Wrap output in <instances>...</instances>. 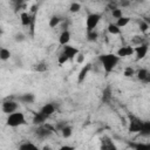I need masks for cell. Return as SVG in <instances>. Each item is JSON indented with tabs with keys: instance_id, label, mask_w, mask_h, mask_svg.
<instances>
[{
	"instance_id": "6da1fadb",
	"label": "cell",
	"mask_w": 150,
	"mask_h": 150,
	"mask_svg": "<svg viewBox=\"0 0 150 150\" xmlns=\"http://www.w3.org/2000/svg\"><path fill=\"white\" fill-rule=\"evenodd\" d=\"M120 60H121V57L114 53H105V54L98 55V61L101 62V64L107 74H109L114 70V68L118 64Z\"/></svg>"
},
{
	"instance_id": "7a4b0ae2",
	"label": "cell",
	"mask_w": 150,
	"mask_h": 150,
	"mask_svg": "<svg viewBox=\"0 0 150 150\" xmlns=\"http://www.w3.org/2000/svg\"><path fill=\"white\" fill-rule=\"evenodd\" d=\"M6 123H7L8 127L16 128V127H20V125H25L27 122H26L25 114L16 110V111H14V112H12V114H9V115L7 116Z\"/></svg>"
},
{
	"instance_id": "3957f363",
	"label": "cell",
	"mask_w": 150,
	"mask_h": 150,
	"mask_svg": "<svg viewBox=\"0 0 150 150\" xmlns=\"http://www.w3.org/2000/svg\"><path fill=\"white\" fill-rule=\"evenodd\" d=\"M102 19V14L101 13H90L87 19H86V27H87V32L89 30H94L97 25L100 23Z\"/></svg>"
},
{
	"instance_id": "277c9868",
	"label": "cell",
	"mask_w": 150,
	"mask_h": 150,
	"mask_svg": "<svg viewBox=\"0 0 150 150\" xmlns=\"http://www.w3.org/2000/svg\"><path fill=\"white\" fill-rule=\"evenodd\" d=\"M129 132L131 134H136V132H139L141 129H142V125H143V121L134 115H130L129 116Z\"/></svg>"
},
{
	"instance_id": "5b68a950",
	"label": "cell",
	"mask_w": 150,
	"mask_h": 150,
	"mask_svg": "<svg viewBox=\"0 0 150 150\" xmlns=\"http://www.w3.org/2000/svg\"><path fill=\"white\" fill-rule=\"evenodd\" d=\"M148 50H149V43L148 42H143L138 46L135 47V54H136V60L139 61L142 59H144L148 54Z\"/></svg>"
},
{
	"instance_id": "8992f818",
	"label": "cell",
	"mask_w": 150,
	"mask_h": 150,
	"mask_svg": "<svg viewBox=\"0 0 150 150\" xmlns=\"http://www.w3.org/2000/svg\"><path fill=\"white\" fill-rule=\"evenodd\" d=\"M54 131H52V130H49L47 127H45L43 124L42 125H38V128L35 129V136L39 138V139H47L48 137H50L52 136V134H53Z\"/></svg>"
},
{
	"instance_id": "52a82bcc",
	"label": "cell",
	"mask_w": 150,
	"mask_h": 150,
	"mask_svg": "<svg viewBox=\"0 0 150 150\" xmlns=\"http://www.w3.org/2000/svg\"><path fill=\"white\" fill-rule=\"evenodd\" d=\"M18 108H19V104L15 101H12V100H7V101H5L2 103V111L5 114H7V115L16 111Z\"/></svg>"
},
{
	"instance_id": "ba28073f",
	"label": "cell",
	"mask_w": 150,
	"mask_h": 150,
	"mask_svg": "<svg viewBox=\"0 0 150 150\" xmlns=\"http://www.w3.org/2000/svg\"><path fill=\"white\" fill-rule=\"evenodd\" d=\"M116 54H117L121 59H123V57H129V56H131L132 54H135V47H132V46H122V47H120V48L117 49Z\"/></svg>"
},
{
	"instance_id": "9c48e42d",
	"label": "cell",
	"mask_w": 150,
	"mask_h": 150,
	"mask_svg": "<svg viewBox=\"0 0 150 150\" xmlns=\"http://www.w3.org/2000/svg\"><path fill=\"white\" fill-rule=\"evenodd\" d=\"M20 20H21V25L25 27H30V25L33 23V21L35 20V14H30L27 12H21L20 14Z\"/></svg>"
},
{
	"instance_id": "30bf717a",
	"label": "cell",
	"mask_w": 150,
	"mask_h": 150,
	"mask_svg": "<svg viewBox=\"0 0 150 150\" xmlns=\"http://www.w3.org/2000/svg\"><path fill=\"white\" fill-rule=\"evenodd\" d=\"M62 52L69 57L70 61H71V60H75V57H76L77 54L80 53V50H79L76 47L70 46V45H66V46H63V50H62Z\"/></svg>"
},
{
	"instance_id": "8fae6325",
	"label": "cell",
	"mask_w": 150,
	"mask_h": 150,
	"mask_svg": "<svg viewBox=\"0 0 150 150\" xmlns=\"http://www.w3.org/2000/svg\"><path fill=\"white\" fill-rule=\"evenodd\" d=\"M70 39H71V34H70V32H69L68 29H63V30L61 32L60 36H59V43L63 47V46H66V45H69Z\"/></svg>"
},
{
	"instance_id": "7c38bea8",
	"label": "cell",
	"mask_w": 150,
	"mask_h": 150,
	"mask_svg": "<svg viewBox=\"0 0 150 150\" xmlns=\"http://www.w3.org/2000/svg\"><path fill=\"white\" fill-rule=\"evenodd\" d=\"M90 69H91V63H86L81 68V70L79 71V75H77V82L79 83H82L84 81V79L87 77V75H88V73H89Z\"/></svg>"
},
{
	"instance_id": "4fadbf2b",
	"label": "cell",
	"mask_w": 150,
	"mask_h": 150,
	"mask_svg": "<svg viewBox=\"0 0 150 150\" xmlns=\"http://www.w3.org/2000/svg\"><path fill=\"white\" fill-rule=\"evenodd\" d=\"M47 120H48V116L45 115L43 112L39 111V112H35V115L33 117V123L35 125H42L43 123H46Z\"/></svg>"
},
{
	"instance_id": "5bb4252c",
	"label": "cell",
	"mask_w": 150,
	"mask_h": 150,
	"mask_svg": "<svg viewBox=\"0 0 150 150\" xmlns=\"http://www.w3.org/2000/svg\"><path fill=\"white\" fill-rule=\"evenodd\" d=\"M41 112H43L45 115H47L48 117L52 116L55 112V105L53 103H46L45 105H42V108L40 109Z\"/></svg>"
},
{
	"instance_id": "9a60e30c",
	"label": "cell",
	"mask_w": 150,
	"mask_h": 150,
	"mask_svg": "<svg viewBox=\"0 0 150 150\" xmlns=\"http://www.w3.org/2000/svg\"><path fill=\"white\" fill-rule=\"evenodd\" d=\"M19 101L22 102V103H33L35 101V95L32 94V93H26V94H22L21 96H19Z\"/></svg>"
},
{
	"instance_id": "2e32d148",
	"label": "cell",
	"mask_w": 150,
	"mask_h": 150,
	"mask_svg": "<svg viewBox=\"0 0 150 150\" xmlns=\"http://www.w3.org/2000/svg\"><path fill=\"white\" fill-rule=\"evenodd\" d=\"M138 134L142 137H150V121H143L142 129Z\"/></svg>"
},
{
	"instance_id": "e0dca14e",
	"label": "cell",
	"mask_w": 150,
	"mask_h": 150,
	"mask_svg": "<svg viewBox=\"0 0 150 150\" xmlns=\"http://www.w3.org/2000/svg\"><path fill=\"white\" fill-rule=\"evenodd\" d=\"M107 30H108V33L111 34V35H118V34H121V28H120L116 23H114V22H110V23L107 26Z\"/></svg>"
},
{
	"instance_id": "ac0fdd59",
	"label": "cell",
	"mask_w": 150,
	"mask_h": 150,
	"mask_svg": "<svg viewBox=\"0 0 150 150\" xmlns=\"http://www.w3.org/2000/svg\"><path fill=\"white\" fill-rule=\"evenodd\" d=\"M61 21H62V19L59 15H53V16H50V19L48 21V26L50 28H55L61 23Z\"/></svg>"
},
{
	"instance_id": "d6986e66",
	"label": "cell",
	"mask_w": 150,
	"mask_h": 150,
	"mask_svg": "<svg viewBox=\"0 0 150 150\" xmlns=\"http://www.w3.org/2000/svg\"><path fill=\"white\" fill-rule=\"evenodd\" d=\"M130 20H131V19H130V16H124V15H123V16H121L120 19H117L115 23H116L120 28H122V27H125V26L130 22Z\"/></svg>"
},
{
	"instance_id": "ffe728a7",
	"label": "cell",
	"mask_w": 150,
	"mask_h": 150,
	"mask_svg": "<svg viewBox=\"0 0 150 150\" xmlns=\"http://www.w3.org/2000/svg\"><path fill=\"white\" fill-rule=\"evenodd\" d=\"M149 74V70L148 69H145V68H139L137 71H136V77H137V80H139V81H144V79L146 77V75Z\"/></svg>"
},
{
	"instance_id": "44dd1931",
	"label": "cell",
	"mask_w": 150,
	"mask_h": 150,
	"mask_svg": "<svg viewBox=\"0 0 150 150\" xmlns=\"http://www.w3.org/2000/svg\"><path fill=\"white\" fill-rule=\"evenodd\" d=\"M97 39H98V33L96 29L87 32V40L89 42H95V41H97Z\"/></svg>"
},
{
	"instance_id": "7402d4cb",
	"label": "cell",
	"mask_w": 150,
	"mask_h": 150,
	"mask_svg": "<svg viewBox=\"0 0 150 150\" xmlns=\"http://www.w3.org/2000/svg\"><path fill=\"white\" fill-rule=\"evenodd\" d=\"M61 135H62L63 138H69V137L73 135V129H71V127L66 125V127L61 130Z\"/></svg>"
},
{
	"instance_id": "603a6c76",
	"label": "cell",
	"mask_w": 150,
	"mask_h": 150,
	"mask_svg": "<svg viewBox=\"0 0 150 150\" xmlns=\"http://www.w3.org/2000/svg\"><path fill=\"white\" fill-rule=\"evenodd\" d=\"M9 57H11V52H9V49H7V48H1V49H0V59H1L2 61H7Z\"/></svg>"
},
{
	"instance_id": "cb8c5ba5",
	"label": "cell",
	"mask_w": 150,
	"mask_h": 150,
	"mask_svg": "<svg viewBox=\"0 0 150 150\" xmlns=\"http://www.w3.org/2000/svg\"><path fill=\"white\" fill-rule=\"evenodd\" d=\"M80 9H81V4L77 2V1L71 2L70 6H69V12L70 13H77V12H80Z\"/></svg>"
},
{
	"instance_id": "d4e9b609",
	"label": "cell",
	"mask_w": 150,
	"mask_h": 150,
	"mask_svg": "<svg viewBox=\"0 0 150 150\" xmlns=\"http://www.w3.org/2000/svg\"><path fill=\"white\" fill-rule=\"evenodd\" d=\"M111 16L114 18V19H120L121 16H123V12H122V9L121 8H118V7H115V8H112L111 9Z\"/></svg>"
},
{
	"instance_id": "484cf974",
	"label": "cell",
	"mask_w": 150,
	"mask_h": 150,
	"mask_svg": "<svg viewBox=\"0 0 150 150\" xmlns=\"http://www.w3.org/2000/svg\"><path fill=\"white\" fill-rule=\"evenodd\" d=\"M149 29H150V25L146 22V21H144V20H141L139 21V30L142 32V33H148L149 32Z\"/></svg>"
},
{
	"instance_id": "4316f807",
	"label": "cell",
	"mask_w": 150,
	"mask_h": 150,
	"mask_svg": "<svg viewBox=\"0 0 150 150\" xmlns=\"http://www.w3.org/2000/svg\"><path fill=\"white\" fill-rule=\"evenodd\" d=\"M68 61H70V60H69V57H68L63 52L57 56V63H59V66H62V64L67 63Z\"/></svg>"
},
{
	"instance_id": "83f0119b",
	"label": "cell",
	"mask_w": 150,
	"mask_h": 150,
	"mask_svg": "<svg viewBox=\"0 0 150 150\" xmlns=\"http://www.w3.org/2000/svg\"><path fill=\"white\" fill-rule=\"evenodd\" d=\"M111 98V93H110V88H105L103 90V95H102V101L104 103H108Z\"/></svg>"
},
{
	"instance_id": "f1b7e54d",
	"label": "cell",
	"mask_w": 150,
	"mask_h": 150,
	"mask_svg": "<svg viewBox=\"0 0 150 150\" xmlns=\"http://www.w3.org/2000/svg\"><path fill=\"white\" fill-rule=\"evenodd\" d=\"M135 74H136L135 69H134L132 67H130V66L125 67V68H124V70H123V75H124L125 77H131V76H134Z\"/></svg>"
},
{
	"instance_id": "f546056e",
	"label": "cell",
	"mask_w": 150,
	"mask_h": 150,
	"mask_svg": "<svg viewBox=\"0 0 150 150\" xmlns=\"http://www.w3.org/2000/svg\"><path fill=\"white\" fill-rule=\"evenodd\" d=\"M116 146L114 145L112 141L108 139V138H104V141H102V149H115Z\"/></svg>"
},
{
	"instance_id": "4dcf8cb0",
	"label": "cell",
	"mask_w": 150,
	"mask_h": 150,
	"mask_svg": "<svg viewBox=\"0 0 150 150\" xmlns=\"http://www.w3.org/2000/svg\"><path fill=\"white\" fill-rule=\"evenodd\" d=\"M38 146L35 144H33L32 142H25L22 144L19 145V149L20 150H27V149H36Z\"/></svg>"
},
{
	"instance_id": "1f68e13d",
	"label": "cell",
	"mask_w": 150,
	"mask_h": 150,
	"mask_svg": "<svg viewBox=\"0 0 150 150\" xmlns=\"http://www.w3.org/2000/svg\"><path fill=\"white\" fill-rule=\"evenodd\" d=\"M47 69H48V67H47V64L45 62H39L35 66V70L39 71V73H45V71H47Z\"/></svg>"
},
{
	"instance_id": "d6a6232c",
	"label": "cell",
	"mask_w": 150,
	"mask_h": 150,
	"mask_svg": "<svg viewBox=\"0 0 150 150\" xmlns=\"http://www.w3.org/2000/svg\"><path fill=\"white\" fill-rule=\"evenodd\" d=\"M75 59H76V62H77L79 64H82V63H84V54H83V53H81V52H80Z\"/></svg>"
},
{
	"instance_id": "836d02e7",
	"label": "cell",
	"mask_w": 150,
	"mask_h": 150,
	"mask_svg": "<svg viewBox=\"0 0 150 150\" xmlns=\"http://www.w3.org/2000/svg\"><path fill=\"white\" fill-rule=\"evenodd\" d=\"M14 39H15V41H18V42H22V41L25 40V35H23L22 33H18V34H15Z\"/></svg>"
},
{
	"instance_id": "e575fe53",
	"label": "cell",
	"mask_w": 150,
	"mask_h": 150,
	"mask_svg": "<svg viewBox=\"0 0 150 150\" xmlns=\"http://www.w3.org/2000/svg\"><path fill=\"white\" fill-rule=\"evenodd\" d=\"M120 6L121 7H129L131 4V0H120Z\"/></svg>"
},
{
	"instance_id": "d590c367",
	"label": "cell",
	"mask_w": 150,
	"mask_h": 150,
	"mask_svg": "<svg viewBox=\"0 0 150 150\" xmlns=\"http://www.w3.org/2000/svg\"><path fill=\"white\" fill-rule=\"evenodd\" d=\"M66 125H67V123H66V122H59L57 124H55V128H56V130H57V131H61Z\"/></svg>"
},
{
	"instance_id": "8d00e7d4",
	"label": "cell",
	"mask_w": 150,
	"mask_h": 150,
	"mask_svg": "<svg viewBox=\"0 0 150 150\" xmlns=\"http://www.w3.org/2000/svg\"><path fill=\"white\" fill-rule=\"evenodd\" d=\"M36 8H38V5H33V6L30 7V11H29V13H32V14H35V12H36Z\"/></svg>"
},
{
	"instance_id": "74e56055",
	"label": "cell",
	"mask_w": 150,
	"mask_h": 150,
	"mask_svg": "<svg viewBox=\"0 0 150 150\" xmlns=\"http://www.w3.org/2000/svg\"><path fill=\"white\" fill-rule=\"evenodd\" d=\"M143 83H150V73L146 75V77L144 79V81H143Z\"/></svg>"
},
{
	"instance_id": "f35d334b",
	"label": "cell",
	"mask_w": 150,
	"mask_h": 150,
	"mask_svg": "<svg viewBox=\"0 0 150 150\" xmlns=\"http://www.w3.org/2000/svg\"><path fill=\"white\" fill-rule=\"evenodd\" d=\"M11 1H12L13 4H15V5H21L25 0H11Z\"/></svg>"
},
{
	"instance_id": "ab89813d",
	"label": "cell",
	"mask_w": 150,
	"mask_h": 150,
	"mask_svg": "<svg viewBox=\"0 0 150 150\" xmlns=\"http://www.w3.org/2000/svg\"><path fill=\"white\" fill-rule=\"evenodd\" d=\"M61 149H74L73 146H68V145H64V146H62Z\"/></svg>"
},
{
	"instance_id": "60d3db41",
	"label": "cell",
	"mask_w": 150,
	"mask_h": 150,
	"mask_svg": "<svg viewBox=\"0 0 150 150\" xmlns=\"http://www.w3.org/2000/svg\"><path fill=\"white\" fill-rule=\"evenodd\" d=\"M134 1H136V2H144V0H134Z\"/></svg>"
},
{
	"instance_id": "b9f144b4",
	"label": "cell",
	"mask_w": 150,
	"mask_h": 150,
	"mask_svg": "<svg viewBox=\"0 0 150 150\" xmlns=\"http://www.w3.org/2000/svg\"><path fill=\"white\" fill-rule=\"evenodd\" d=\"M149 35H150V29H149Z\"/></svg>"
}]
</instances>
